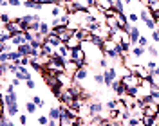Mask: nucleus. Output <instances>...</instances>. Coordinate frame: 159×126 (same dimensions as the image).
Segmentation results:
<instances>
[{
	"instance_id": "nucleus-12",
	"label": "nucleus",
	"mask_w": 159,
	"mask_h": 126,
	"mask_svg": "<svg viewBox=\"0 0 159 126\" xmlns=\"http://www.w3.org/2000/svg\"><path fill=\"white\" fill-rule=\"evenodd\" d=\"M11 105H18V94L16 92L4 94V106H11Z\"/></svg>"
},
{
	"instance_id": "nucleus-38",
	"label": "nucleus",
	"mask_w": 159,
	"mask_h": 126,
	"mask_svg": "<svg viewBox=\"0 0 159 126\" xmlns=\"http://www.w3.org/2000/svg\"><path fill=\"white\" fill-rule=\"evenodd\" d=\"M138 45H141V47H145V49H147V47L150 45V40L147 38V36H143V34H141V38H139Z\"/></svg>"
},
{
	"instance_id": "nucleus-5",
	"label": "nucleus",
	"mask_w": 159,
	"mask_h": 126,
	"mask_svg": "<svg viewBox=\"0 0 159 126\" xmlns=\"http://www.w3.org/2000/svg\"><path fill=\"white\" fill-rule=\"evenodd\" d=\"M129 70H130V72H134V74H138L141 79H147V78H150V76H152V72H150L145 65H130Z\"/></svg>"
},
{
	"instance_id": "nucleus-50",
	"label": "nucleus",
	"mask_w": 159,
	"mask_h": 126,
	"mask_svg": "<svg viewBox=\"0 0 159 126\" xmlns=\"http://www.w3.org/2000/svg\"><path fill=\"white\" fill-rule=\"evenodd\" d=\"M121 126H123V124H121Z\"/></svg>"
},
{
	"instance_id": "nucleus-23",
	"label": "nucleus",
	"mask_w": 159,
	"mask_h": 126,
	"mask_svg": "<svg viewBox=\"0 0 159 126\" xmlns=\"http://www.w3.org/2000/svg\"><path fill=\"white\" fill-rule=\"evenodd\" d=\"M92 79H94V83H96L98 87H103V85H105V74H103V72H94V74H92Z\"/></svg>"
},
{
	"instance_id": "nucleus-36",
	"label": "nucleus",
	"mask_w": 159,
	"mask_h": 126,
	"mask_svg": "<svg viewBox=\"0 0 159 126\" xmlns=\"http://www.w3.org/2000/svg\"><path fill=\"white\" fill-rule=\"evenodd\" d=\"M147 52H148L152 58H157L159 56V47L157 45H148V47H147Z\"/></svg>"
},
{
	"instance_id": "nucleus-42",
	"label": "nucleus",
	"mask_w": 159,
	"mask_h": 126,
	"mask_svg": "<svg viewBox=\"0 0 159 126\" xmlns=\"http://www.w3.org/2000/svg\"><path fill=\"white\" fill-rule=\"evenodd\" d=\"M0 63H11L9 52H0Z\"/></svg>"
},
{
	"instance_id": "nucleus-39",
	"label": "nucleus",
	"mask_w": 159,
	"mask_h": 126,
	"mask_svg": "<svg viewBox=\"0 0 159 126\" xmlns=\"http://www.w3.org/2000/svg\"><path fill=\"white\" fill-rule=\"evenodd\" d=\"M157 65H159V63H157V61H156V59H154V58L150 59V61H147V63H145V67L148 68L150 72H152V70H154V68L157 67Z\"/></svg>"
},
{
	"instance_id": "nucleus-6",
	"label": "nucleus",
	"mask_w": 159,
	"mask_h": 126,
	"mask_svg": "<svg viewBox=\"0 0 159 126\" xmlns=\"http://www.w3.org/2000/svg\"><path fill=\"white\" fill-rule=\"evenodd\" d=\"M121 79H123V83H125L127 87H139L141 81H143V79L139 78L138 74H134V72H129L127 76H123Z\"/></svg>"
},
{
	"instance_id": "nucleus-41",
	"label": "nucleus",
	"mask_w": 159,
	"mask_h": 126,
	"mask_svg": "<svg viewBox=\"0 0 159 126\" xmlns=\"http://www.w3.org/2000/svg\"><path fill=\"white\" fill-rule=\"evenodd\" d=\"M24 83H25V88H27V90H34V88H36V83H34L33 78L27 79V81H24Z\"/></svg>"
},
{
	"instance_id": "nucleus-27",
	"label": "nucleus",
	"mask_w": 159,
	"mask_h": 126,
	"mask_svg": "<svg viewBox=\"0 0 159 126\" xmlns=\"http://www.w3.org/2000/svg\"><path fill=\"white\" fill-rule=\"evenodd\" d=\"M0 20H2V25H9L11 22L15 20V16H11L7 11H2V15H0Z\"/></svg>"
},
{
	"instance_id": "nucleus-8",
	"label": "nucleus",
	"mask_w": 159,
	"mask_h": 126,
	"mask_svg": "<svg viewBox=\"0 0 159 126\" xmlns=\"http://www.w3.org/2000/svg\"><path fill=\"white\" fill-rule=\"evenodd\" d=\"M89 78V65H83V67H80L76 70V74H74V81H78V83H83V81H87Z\"/></svg>"
},
{
	"instance_id": "nucleus-35",
	"label": "nucleus",
	"mask_w": 159,
	"mask_h": 126,
	"mask_svg": "<svg viewBox=\"0 0 159 126\" xmlns=\"http://www.w3.org/2000/svg\"><path fill=\"white\" fill-rule=\"evenodd\" d=\"M96 65H98L99 68H103V70H105V68H109L110 65H109V58H107V56H101V58L98 59V63H96Z\"/></svg>"
},
{
	"instance_id": "nucleus-10",
	"label": "nucleus",
	"mask_w": 159,
	"mask_h": 126,
	"mask_svg": "<svg viewBox=\"0 0 159 126\" xmlns=\"http://www.w3.org/2000/svg\"><path fill=\"white\" fill-rule=\"evenodd\" d=\"M9 41L15 45V47H20V45L27 43V38H25V34H24V33H16V34H13V36L9 38Z\"/></svg>"
},
{
	"instance_id": "nucleus-51",
	"label": "nucleus",
	"mask_w": 159,
	"mask_h": 126,
	"mask_svg": "<svg viewBox=\"0 0 159 126\" xmlns=\"http://www.w3.org/2000/svg\"><path fill=\"white\" fill-rule=\"evenodd\" d=\"M157 117H159V115H157Z\"/></svg>"
},
{
	"instance_id": "nucleus-29",
	"label": "nucleus",
	"mask_w": 159,
	"mask_h": 126,
	"mask_svg": "<svg viewBox=\"0 0 159 126\" xmlns=\"http://www.w3.org/2000/svg\"><path fill=\"white\" fill-rule=\"evenodd\" d=\"M9 59L11 61H15V63H20V59H22V54L18 52V49H13L9 52Z\"/></svg>"
},
{
	"instance_id": "nucleus-11",
	"label": "nucleus",
	"mask_w": 159,
	"mask_h": 126,
	"mask_svg": "<svg viewBox=\"0 0 159 126\" xmlns=\"http://www.w3.org/2000/svg\"><path fill=\"white\" fill-rule=\"evenodd\" d=\"M81 43H83V40L80 38L78 34H72V36H70V38L67 40V41H65V45H67V47H69L70 50H72V49L81 47Z\"/></svg>"
},
{
	"instance_id": "nucleus-21",
	"label": "nucleus",
	"mask_w": 159,
	"mask_h": 126,
	"mask_svg": "<svg viewBox=\"0 0 159 126\" xmlns=\"http://www.w3.org/2000/svg\"><path fill=\"white\" fill-rule=\"evenodd\" d=\"M63 13H65V7L63 6H51V16L52 18H58Z\"/></svg>"
},
{
	"instance_id": "nucleus-40",
	"label": "nucleus",
	"mask_w": 159,
	"mask_h": 126,
	"mask_svg": "<svg viewBox=\"0 0 159 126\" xmlns=\"http://www.w3.org/2000/svg\"><path fill=\"white\" fill-rule=\"evenodd\" d=\"M20 65H22V67H31V56H22Z\"/></svg>"
},
{
	"instance_id": "nucleus-13",
	"label": "nucleus",
	"mask_w": 159,
	"mask_h": 126,
	"mask_svg": "<svg viewBox=\"0 0 159 126\" xmlns=\"http://www.w3.org/2000/svg\"><path fill=\"white\" fill-rule=\"evenodd\" d=\"M78 68H80V65L76 61H72V59H67V61H65V72L69 74L70 78H74V74H76Z\"/></svg>"
},
{
	"instance_id": "nucleus-46",
	"label": "nucleus",
	"mask_w": 159,
	"mask_h": 126,
	"mask_svg": "<svg viewBox=\"0 0 159 126\" xmlns=\"http://www.w3.org/2000/svg\"><path fill=\"white\" fill-rule=\"evenodd\" d=\"M18 123L22 126H27V114H20L18 115Z\"/></svg>"
},
{
	"instance_id": "nucleus-43",
	"label": "nucleus",
	"mask_w": 159,
	"mask_h": 126,
	"mask_svg": "<svg viewBox=\"0 0 159 126\" xmlns=\"http://www.w3.org/2000/svg\"><path fill=\"white\" fill-rule=\"evenodd\" d=\"M150 40H152L154 43H157V45H159V29L152 31V34H150Z\"/></svg>"
},
{
	"instance_id": "nucleus-17",
	"label": "nucleus",
	"mask_w": 159,
	"mask_h": 126,
	"mask_svg": "<svg viewBox=\"0 0 159 126\" xmlns=\"http://www.w3.org/2000/svg\"><path fill=\"white\" fill-rule=\"evenodd\" d=\"M56 52H58L60 56H61V58L67 61V59H70V52H72V50H70V49L65 45V43H63V45H60V47L56 49Z\"/></svg>"
},
{
	"instance_id": "nucleus-30",
	"label": "nucleus",
	"mask_w": 159,
	"mask_h": 126,
	"mask_svg": "<svg viewBox=\"0 0 159 126\" xmlns=\"http://www.w3.org/2000/svg\"><path fill=\"white\" fill-rule=\"evenodd\" d=\"M125 7H127L125 0H114V9L118 13H125Z\"/></svg>"
},
{
	"instance_id": "nucleus-25",
	"label": "nucleus",
	"mask_w": 159,
	"mask_h": 126,
	"mask_svg": "<svg viewBox=\"0 0 159 126\" xmlns=\"http://www.w3.org/2000/svg\"><path fill=\"white\" fill-rule=\"evenodd\" d=\"M40 108L36 106V105H34V103H33V101H25V112H27V114H29V115H34V114H36V112H38Z\"/></svg>"
},
{
	"instance_id": "nucleus-49",
	"label": "nucleus",
	"mask_w": 159,
	"mask_h": 126,
	"mask_svg": "<svg viewBox=\"0 0 159 126\" xmlns=\"http://www.w3.org/2000/svg\"><path fill=\"white\" fill-rule=\"evenodd\" d=\"M130 2H132V0H125V4H127V6H129Z\"/></svg>"
},
{
	"instance_id": "nucleus-16",
	"label": "nucleus",
	"mask_w": 159,
	"mask_h": 126,
	"mask_svg": "<svg viewBox=\"0 0 159 126\" xmlns=\"http://www.w3.org/2000/svg\"><path fill=\"white\" fill-rule=\"evenodd\" d=\"M145 52H147V49L141 47V45H132V49H130V54H132L136 59H141L143 56H145Z\"/></svg>"
},
{
	"instance_id": "nucleus-3",
	"label": "nucleus",
	"mask_w": 159,
	"mask_h": 126,
	"mask_svg": "<svg viewBox=\"0 0 159 126\" xmlns=\"http://www.w3.org/2000/svg\"><path fill=\"white\" fill-rule=\"evenodd\" d=\"M127 33H129V40H130V43L132 45H138V41L139 38H141V29H139L136 24H130L129 27H127Z\"/></svg>"
},
{
	"instance_id": "nucleus-22",
	"label": "nucleus",
	"mask_w": 159,
	"mask_h": 126,
	"mask_svg": "<svg viewBox=\"0 0 159 126\" xmlns=\"http://www.w3.org/2000/svg\"><path fill=\"white\" fill-rule=\"evenodd\" d=\"M13 43H11L9 40H0V52H11L13 50Z\"/></svg>"
},
{
	"instance_id": "nucleus-26",
	"label": "nucleus",
	"mask_w": 159,
	"mask_h": 126,
	"mask_svg": "<svg viewBox=\"0 0 159 126\" xmlns=\"http://www.w3.org/2000/svg\"><path fill=\"white\" fill-rule=\"evenodd\" d=\"M4 108H6V112L9 114V117H18L20 115L18 105H11V106H4Z\"/></svg>"
},
{
	"instance_id": "nucleus-31",
	"label": "nucleus",
	"mask_w": 159,
	"mask_h": 126,
	"mask_svg": "<svg viewBox=\"0 0 159 126\" xmlns=\"http://www.w3.org/2000/svg\"><path fill=\"white\" fill-rule=\"evenodd\" d=\"M56 52V49L51 47L49 43H43V47H42V54H45V56H52Z\"/></svg>"
},
{
	"instance_id": "nucleus-34",
	"label": "nucleus",
	"mask_w": 159,
	"mask_h": 126,
	"mask_svg": "<svg viewBox=\"0 0 159 126\" xmlns=\"http://www.w3.org/2000/svg\"><path fill=\"white\" fill-rule=\"evenodd\" d=\"M31 101H33V103H34L38 108L45 106V101H43V97H42V96H33V97H31Z\"/></svg>"
},
{
	"instance_id": "nucleus-24",
	"label": "nucleus",
	"mask_w": 159,
	"mask_h": 126,
	"mask_svg": "<svg viewBox=\"0 0 159 126\" xmlns=\"http://www.w3.org/2000/svg\"><path fill=\"white\" fill-rule=\"evenodd\" d=\"M105 25H109L110 29H119V24L116 16H105Z\"/></svg>"
},
{
	"instance_id": "nucleus-20",
	"label": "nucleus",
	"mask_w": 159,
	"mask_h": 126,
	"mask_svg": "<svg viewBox=\"0 0 159 126\" xmlns=\"http://www.w3.org/2000/svg\"><path fill=\"white\" fill-rule=\"evenodd\" d=\"M16 49H18V52L22 56H31V52H33V45H31L29 41L24 43V45H20V47H16Z\"/></svg>"
},
{
	"instance_id": "nucleus-2",
	"label": "nucleus",
	"mask_w": 159,
	"mask_h": 126,
	"mask_svg": "<svg viewBox=\"0 0 159 126\" xmlns=\"http://www.w3.org/2000/svg\"><path fill=\"white\" fill-rule=\"evenodd\" d=\"M70 59L76 61L80 67H83V65H87V52L83 50V47L72 49V52H70Z\"/></svg>"
},
{
	"instance_id": "nucleus-32",
	"label": "nucleus",
	"mask_w": 159,
	"mask_h": 126,
	"mask_svg": "<svg viewBox=\"0 0 159 126\" xmlns=\"http://www.w3.org/2000/svg\"><path fill=\"white\" fill-rule=\"evenodd\" d=\"M11 38V31L7 25H2V29H0V40H9Z\"/></svg>"
},
{
	"instance_id": "nucleus-37",
	"label": "nucleus",
	"mask_w": 159,
	"mask_h": 126,
	"mask_svg": "<svg viewBox=\"0 0 159 126\" xmlns=\"http://www.w3.org/2000/svg\"><path fill=\"white\" fill-rule=\"evenodd\" d=\"M127 16H129L130 24H136V25H138L139 22H141V18H139V13H134V11H132V13H129Z\"/></svg>"
},
{
	"instance_id": "nucleus-33",
	"label": "nucleus",
	"mask_w": 159,
	"mask_h": 126,
	"mask_svg": "<svg viewBox=\"0 0 159 126\" xmlns=\"http://www.w3.org/2000/svg\"><path fill=\"white\" fill-rule=\"evenodd\" d=\"M36 123H38V126H49L51 119H49V115H38L36 117Z\"/></svg>"
},
{
	"instance_id": "nucleus-44",
	"label": "nucleus",
	"mask_w": 159,
	"mask_h": 126,
	"mask_svg": "<svg viewBox=\"0 0 159 126\" xmlns=\"http://www.w3.org/2000/svg\"><path fill=\"white\" fill-rule=\"evenodd\" d=\"M9 83H11V85H15V87H20V85H22L24 81H22V79H20V78H16V76H11Z\"/></svg>"
},
{
	"instance_id": "nucleus-1",
	"label": "nucleus",
	"mask_w": 159,
	"mask_h": 126,
	"mask_svg": "<svg viewBox=\"0 0 159 126\" xmlns=\"http://www.w3.org/2000/svg\"><path fill=\"white\" fill-rule=\"evenodd\" d=\"M85 108H87L89 117L92 119V117H96V115H101V112H103V108H105V103H101L98 99H89L87 105H85Z\"/></svg>"
},
{
	"instance_id": "nucleus-47",
	"label": "nucleus",
	"mask_w": 159,
	"mask_h": 126,
	"mask_svg": "<svg viewBox=\"0 0 159 126\" xmlns=\"http://www.w3.org/2000/svg\"><path fill=\"white\" fill-rule=\"evenodd\" d=\"M11 7H18V6H24V0H9Z\"/></svg>"
},
{
	"instance_id": "nucleus-9",
	"label": "nucleus",
	"mask_w": 159,
	"mask_h": 126,
	"mask_svg": "<svg viewBox=\"0 0 159 126\" xmlns=\"http://www.w3.org/2000/svg\"><path fill=\"white\" fill-rule=\"evenodd\" d=\"M45 43H49L51 47H54V49H58L60 45H63L61 38H60L58 34H54V33H51V34H47V36H45Z\"/></svg>"
},
{
	"instance_id": "nucleus-18",
	"label": "nucleus",
	"mask_w": 159,
	"mask_h": 126,
	"mask_svg": "<svg viewBox=\"0 0 159 126\" xmlns=\"http://www.w3.org/2000/svg\"><path fill=\"white\" fill-rule=\"evenodd\" d=\"M47 115H49L51 121H60V117H61V110H60V106H51Z\"/></svg>"
},
{
	"instance_id": "nucleus-4",
	"label": "nucleus",
	"mask_w": 159,
	"mask_h": 126,
	"mask_svg": "<svg viewBox=\"0 0 159 126\" xmlns=\"http://www.w3.org/2000/svg\"><path fill=\"white\" fill-rule=\"evenodd\" d=\"M103 74H105V87H112V83L116 81V79H119L118 76V68L116 67H109V68H105L103 70Z\"/></svg>"
},
{
	"instance_id": "nucleus-15",
	"label": "nucleus",
	"mask_w": 159,
	"mask_h": 126,
	"mask_svg": "<svg viewBox=\"0 0 159 126\" xmlns=\"http://www.w3.org/2000/svg\"><path fill=\"white\" fill-rule=\"evenodd\" d=\"M16 78H20L22 81H27V79L33 78V72L29 70V67H22L20 65V70L16 72Z\"/></svg>"
},
{
	"instance_id": "nucleus-48",
	"label": "nucleus",
	"mask_w": 159,
	"mask_h": 126,
	"mask_svg": "<svg viewBox=\"0 0 159 126\" xmlns=\"http://www.w3.org/2000/svg\"><path fill=\"white\" fill-rule=\"evenodd\" d=\"M38 2H42V4H49V0H38Z\"/></svg>"
},
{
	"instance_id": "nucleus-45",
	"label": "nucleus",
	"mask_w": 159,
	"mask_h": 126,
	"mask_svg": "<svg viewBox=\"0 0 159 126\" xmlns=\"http://www.w3.org/2000/svg\"><path fill=\"white\" fill-rule=\"evenodd\" d=\"M15 85H11V83H7V85H6V83H4V92H6V94H11V92H16V90H15Z\"/></svg>"
},
{
	"instance_id": "nucleus-14",
	"label": "nucleus",
	"mask_w": 159,
	"mask_h": 126,
	"mask_svg": "<svg viewBox=\"0 0 159 126\" xmlns=\"http://www.w3.org/2000/svg\"><path fill=\"white\" fill-rule=\"evenodd\" d=\"M24 7L33 9V11H42L43 9V4L38 2V0H24Z\"/></svg>"
},
{
	"instance_id": "nucleus-28",
	"label": "nucleus",
	"mask_w": 159,
	"mask_h": 126,
	"mask_svg": "<svg viewBox=\"0 0 159 126\" xmlns=\"http://www.w3.org/2000/svg\"><path fill=\"white\" fill-rule=\"evenodd\" d=\"M118 105H119V99H107L105 101V108L107 110H118Z\"/></svg>"
},
{
	"instance_id": "nucleus-7",
	"label": "nucleus",
	"mask_w": 159,
	"mask_h": 126,
	"mask_svg": "<svg viewBox=\"0 0 159 126\" xmlns=\"http://www.w3.org/2000/svg\"><path fill=\"white\" fill-rule=\"evenodd\" d=\"M110 90H114V94H116L118 97H121V96H125V94H127V85L123 83V79L119 78V79H116V81L112 83Z\"/></svg>"
},
{
	"instance_id": "nucleus-19",
	"label": "nucleus",
	"mask_w": 159,
	"mask_h": 126,
	"mask_svg": "<svg viewBox=\"0 0 159 126\" xmlns=\"http://www.w3.org/2000/svg\"><path fill=\"white\" fill-rule=\"evenodd\" d=\"M40 33L43 34V36H47V34H51L52 33V25H51V22H40Z\"/></svg>"
}]
</instances>
